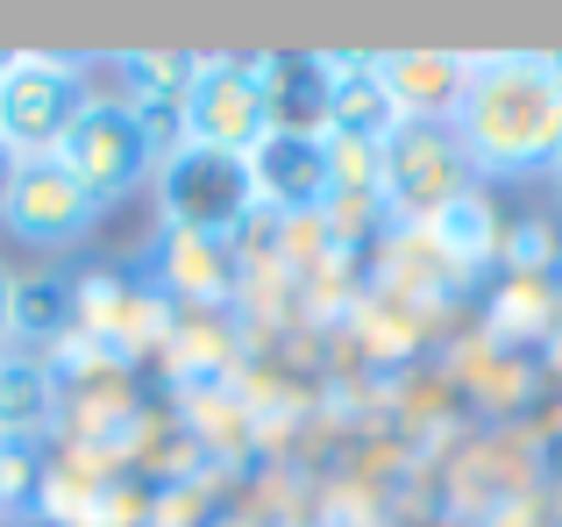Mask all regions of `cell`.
<instances>
[{"label": "cell", "instance_id": "2", "mask_svg": "<svg viewBox=\"0 0 562 527\" xmlns=\"http://www.w3.org/2000/svg\"><path fill=\"white\" fill-rule=\"evenodd\" d=\"M93 108L86 93V65L57 51H14L0 57V143L22 157H57L65 128Z\"/></svg>", "mask_w": 562, "mask_h": 527}, {"label": "cell", "instance_id": "15", "mask_svg": "<svg viewBox=\"0 0 562 527\" xmlns=\"http://www.w3.org/2000/svg\"><path fill=\"white\" fill-rule=\"evenodd\" d=\"M8 171H14V150H8V143H0V186H8Z\"/></svg>", "mask_w": 562, "mask_h": 527}, {"label": "cell", "instance_id": "3", "mask_svg": "<svg viewBox=\"0 0 562 527\" xmlns=\"http://www.w3.org/2000/svg\"><path fill=\"white\" fill-rule=\"evenodd\" d=\"M470 157L449 122H398L378 143V200L398 222H435L456 200H470Z\"/></svg>", "mask_w": 562, "mask_h": 527}, {"label": "cell", "instance_id": "8", "mask_svg": "<svg viewBox=\"0 0 562 527\" xmlns=\"http://www.w3.org/2000/svg\"><path fill=\"white\" fill-rule=\"evenodd\" d=\"M243 171H249V200H263L278 214L328 208V143H321V128H271L243 157Z\"/></svg>", "mask_w": 562, "mask_h": 527}, {"label": "cell", "instance_id": "5", "mask_svg": "<svg viewBox=\"0 0 562 527\" xmlns=\"http://www.w3.org/2000/svg\"><path fill=\"white\" fill-rule=\"evenodd\" d=\"M179 128L192 150H214V157H249L263 136L278 128L263 86L249 79L243 57H200V79L186 86L179 100Z\"/></svg>", "mask_w": 562, "mask_h": 527}, {"label": "cell", "instance_id": "14", "mask_svg": "<svg viewBox=\"0 0 562 527\" xmlns=\"http://www.w3.org/2000/svg\"><path fill=\"white\" fill-rule=\"evenodd\" d=\"M14 343V271L0 264V349Z\"/></svg>", "mask_w": 562, "mask_h": 527}, {"label": "cell", "instance_id": "6", "mask_svg": "<svg viewBox=\"0 0 562 527\" xmlns=\"http://www.w3.org/2000/svg\"><path fill=\"white\" fill-rule=\"evenodd\" d=\"M100 214L108 208L57 157H22L8 171V186H0V228L14 243H29V250H71V243H86L100 228Z\"/></svg>", "mask_w": 562, "mask_h": 527}, {"label": "cell", "instance_id": "13", "mask_svg": "<svg viewBox=\"0 0 562 527\" xmlns=\"http://www.w3.org/2000/svg\"><path fill=\"white\" fill-rule=\"evenodd\" d=\"M427 228H435V243H449L456 257H484V243H492V222H484L477 200H456V208H449V214H435Z\"/></svg>", "mask_w": 562, "mask_h": 527}, {"label": "cell", "instance_id": "12", "mask_svg": "<svg viewBox=\"0 0 562 527\" xmlns=\"http://www.w3.org/2000/svg\"><path fill=\"white\" fill-rule=\"evenodd\" d=\"M71 328V285L65 278H14V335L22 343H57Z\"/></svg>", "mask_w": 562, "mask_h": 527}, {"label": "cell", "instance_id": "17", "mask_svg": "<svg viewBox=\"0 0 562 527\" xmlns=\"http://www.w3.org/2000/svg\"><path fill=\"white\" fill-rule=\"evenodd\" d=\"M555 193H562V157H555Z\"/></svg>", "mask_w": 562, "mask_h": 527}, {"label": "cell", "instance_id": "9", "mask_svg": "<svg viewBox=\"0 0 562 527\" xmlns=\"http://www.w3.org/2000/svg\"><path fill=\"white\" fill-rule=\"evenodd\" d=\"M384 100L398 108V122H456L470 86V57L456 51H378Z\"/></svg>", "mask_w": 562, "mask_h": 527}, {"label": "cell", "instance_id": "1", "mask_svg": "<svg viewBox=\"0 0 562 527\" xmlns=\"http://www.w3.org/2000/svg\"><path fill=\"white\" fill-rule=\"evenodd\" d=\"M456 143H463L477 179H527L555 171L562 157V71L549 51H492L470 57V86L456 108Z\"/></svg>", "mask_w": 562, "mask_h": 527}, {"label": "cell", "instance_id": "7", "mask_svg": "<svg viewBox=\"0 0 562 527\" xmlns=\"http://www.w3.org/2000/svg\"><path fill=\"white\" fill-rule=\"evenodd\" d=\"M157 193H165V214L179 236H221L257 208L243 157H214V150H192V143L157 165Z\"/></svg>", "mask_w": 562, "mask_h": 527}, {"label": "cell", "instance_id": "11", "mask_svg": "<svg viewBox=\"0 0 562 527\" xmlns=\"http://www.w3.org/2000/svg\"><path fill=\"white\" fill-rule=\"evenodd\" d=\"M57 414V378L29 349H0V442H36Z\"/></svg>", "mask_w": 562, "mask_h": 527}, {"label": "cell", "instance_id": "16", "mask_svg": "<svg viewBox=\"0 0 562 527\" xmlns=\"http://www.w3.org/2000/svg\"><path fill=\"white\" fill-rule=\"evenodd\" d=\"M14 520V506H8V485H0V527H8Z\"/></svg>", "mask_w": 562, "mask_h": 527}, {"label": "cell", "instance_id": "10", "mask_svg": "<svg viewBox=\"0 0 562 527\" xmlns=\"http://www.w3.org/2000/svg\"><path fill=\"white\" fill-rule=\"evenodd\" d=\"M328 71V108H321V136H357V143H384L398 128V108L384 100L378 57H321Z\"/></svg>", "mask_w": 562, "mask_h": 527}, {"label": "cell", "instance_id": "4", "mask_svg": "<svg viewBox=\"0 0 562 527\" xmlns=\"http://www.w3.org/2000/svg\"><path fill=\"white\" fill-rule=\"evenodd\" d=\"M57 165H65L71 179L100 200V208H114V200L143 193V186L157 179V165H165V157H157L150 128H143V114L128 108V100H93V108L65 128Z\"/></svg>", "mask_w": 562, "mask_h": 527}]
</instances>
